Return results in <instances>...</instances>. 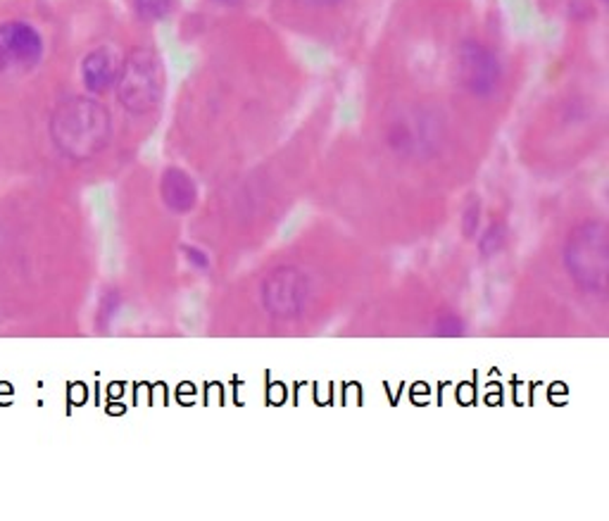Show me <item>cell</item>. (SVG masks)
Returning a JSON list of instances; mask_svg holds the SVG:
<instances>
[{"instance_id":"1","label":"cell","mask_w":609,"mask_h":521,"mask_svg":"<svg viewBox=\"0 0 609 521\" xmlns=\"http://www.w3.org/2000/svg\"><path fill=\"white\" fill-rule=\"evenodd\" d=\"M112 134L108 108L91 96L64 98L51 117V139L64 158L83 162L101 153Z\"/></svg>"},{"instance_id":"4","label":"cell","mask_w":609,"mask_h":521,"mask_svg":"<svg viewBox=\"0 0 609 521\" xmlns=\"http://www.w3.org/2000/svg\"><path fill=\"white\" fill-rule=\"evenodd\" d=\"M260 298L262 307H265L269 317H298L307 298H310V279L304 276L303 269L293 267V265L276 267L262 281Z\"/></svg>"},{"instance_id":"12","label":"cell","mask_w":609,"mask_h":521,"mask_svg":"<svg viewBox=\"0 0 609 521\" xmlns=\"http://www.w3.org/2000/svg\"><path fill=\"white\" fill-rule=\"evenodd\" d=\"M478 217H481V205L478 200H471L467 210L462 212V234L464 238H474L478 234Z\"/></svg>"},{"instance_id":"15","label":"cell","mask_w":609,"mask_h":521,"mask_svg":"<svg viewBox=\"0 0 609 521\" xmlns=\"http://www.w3.org/2000/svg\"><path fill=\"white\" fill-rule=\"evenodd\" d=\"M215 3H222V5H236V3H241V0H215Z\"/></svg>"},{"instance_id":"8","label":"cell","mask_w":609,"mask_h":521,"mask_svg":"<svg viewBox=\"0 0 609 521\" xmlns=\"http://www.w3.org/2000/svg\"><path fill=\"white\" fill-rule=\"evenodd\" d=\"M160 198L174 215H188L198 205V186L184 169L169 167L160 178Z\"/></svg>"},{"instance_id":"11","label":"cell","mask_w":609,"mask_h":521,"mask_svg":"<svg viewBox=\"0 0 609 521\" xmlns=\"http://www.w3.org/2000/svg\"><path fill=\"white\" fill-rule=\"evenodd\" d=\"M133 7H136L140 20L160 22L171 13L174 0H133Z\"/></svg>"},{"instance_id":"6","label":"cell","mask_w":609,"mask_h":521,"mask_svg":"<svg viewBox=\"0 0 609 521\" xmlns=\"http://www.w3.org/2000/svg\"><path fill=\"white\" fill-rule=\"evenodd\" d=\"M44 58V39L26 22L0 24V70H32Z\"/></svg>"},{"instance_id":"9","label":"cell","mask_w":609,"mask_h":521,"mask_svg":"<svg viewBox=\"0 0 609 521\" xmlns=\"http://www.w3.org/2000/svg\"><path fill=\"white\" fill-rule=\"evenodd\" d=\"M508 243V227L502 222H490L483 234L478 236V250H481L483 257H493V255L500 253Z\"/></svg>"},{"instance_id":"7","label":"cell","mask_w":609,"mask_h":521,"mask_svg":"<svg viewBox=\"0 0 609 521\" xmlns=\"http://www.w3.org/2000/svg\"><path fill=\"white\" fill-rule=\"evenodd\" d=\"M121 58L110 45H101L91 51L82 63V79L83 86L91 96H102L110 89H114L117 77H120Z\"/></svg>"},{"instance_id":"3","label":"cell","mask_w":609,"mask_h":521,"mask_svg":"<svg viewBox=\"0 0 609 521\" xmlns=\"http://www.w3.org/2000/svg\"><path fill=\"white\" fill-rule=\"evenodd\" d=\"M117 98L129 115H148L158 108L165 91V67L152 48H133L121 60L120 77H117Z\"/></svg>"},{"instance_id":"13","label":"cell","mask_w":609,"mask_h":521,"mask_svg":"<svg viewBox=\"0 0 609 521\" xmlns=\"http://www.w3.org/2000/svg\"><path fill=\"white\" fill-rule=\"evenodd\" d=\"M184 255L190 267H196V269L209 267V255L205 253L203 248H198V246H184Z\"/></svg>"},{"instance_id":"2","label":"cell","mask_w":609,"mask_h":521,"mask_svg":"<svg viewBox=\"0 0 609 521\" xmlns=\"http://www.w3.org/2000/svg\"><path fill=\"white\" fill-rule=\"evenodd\" d=\"M562 265L578 291L604 298L609 284L607 224L603 219H584L571 227L562 246Z\"/></svg>"},{"instance_id":"10","label":"cell","mask_w":609,"mask_h":521,"mask_svg":"<svg viewBox=\"0 0 609 521\" xmlns=\"http://www.w3.org/2000/svg\"><path fill=\"white\" fill-rule=\"evenodd\" d=\"M431 333L440 338L464 336V333H467V322H464L462 314H457V312H452V310H445V312H440L436 319H433Z\"/></svg>"},{"instance_id":"14","label":"cell","mask_w":609,"mask_h":521,"mask_svg":"<svg viewBox=\"0 0 609 521\" xmlns=\"http://www.w3.org/2000/svg\"><path fill=\"white\" fill-rule=\"evenodd\" d=\"M312 5H336L338 0H307Z\"/></svg>"},{"instance_id":"5","label":"cell","mask_w":609,"mask_h":521,"mask_svg":"<svg viewBox=\"0 0 609 521\" xmlns=\"http://www.w3.org/2000/svg\"><path fill=\"white\" fill-rule=\"evenodd\" d=\"M457 77L476 98H488L500 86V60L481 41H464L457 51Z\"/></svg>"}]
</instances>
